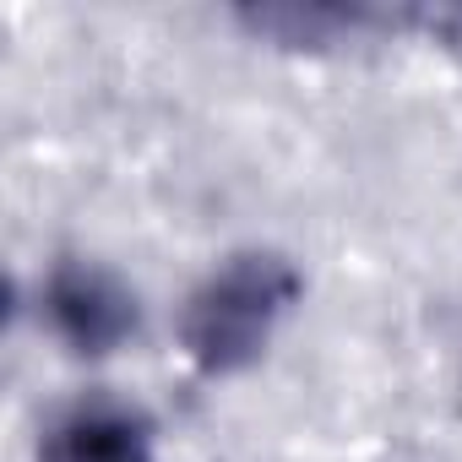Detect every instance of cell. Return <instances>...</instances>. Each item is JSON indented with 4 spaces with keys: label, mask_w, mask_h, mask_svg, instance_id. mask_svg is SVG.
<instances>
[{
    "label": "cell",
    "mask_w": 462,
    "mask_h": 462,
    "mask_svg": "<svg viewBox=\"0 0 462 462\" xmlns=\"http://www.w3.org/2000/svg\"><path fill=\"white\" fill-rule=\"evenodd\" d=\"M39 316L77 359H109L142 327V305L131 283L109 273L104 262H82V256H66L44 273Z\"/></svg>",
    "instance_id": "cell-2"
},
{
    "label": "cell",
    "mask_w": 462,
    "mask_h": 462,
    "mask_svg": "<svg viewBox=\"0 0 462 462\" xmlns=\"http://www.w3.org/2000/svg\"><path fill=\"white\" fill-rule=\"evenodd\" d=\"M305 278L278 251H235L223 256L180 310V348L201 375H235L267 354L289 310L300 305Z\"/></svg>",
    "instance_id": "cell-1"
},
{
    "label": "cell",
    "mask_w": 462,
    "mask_h": 462,
    "mask_svg": "<svg viewBox=\"0 0 462 462\" xmlns=\"http://www.w3.org/2000/svg\"><path fill=\"white\" fill-rule=\"evenodd\" d=\"M39 462H152V419L125 397L88 392L44 424Z\"/></svg>",
    "instance_id": "cell-3"
}]
</instances>
